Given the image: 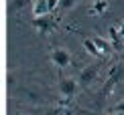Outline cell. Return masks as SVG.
Returning <instances> with one entry per match:
<instances>
[{"mask_svg":"<svg viewBox=\"0 0 124 115\" xmlns=\"http://www.w3.org/2000/svg\"><path fill=\"white\" fill-rule=\"evenodd\" d=\"M53 61H55V65H59V67H65L67 63H69V53L63 49H57V51H53Z\"/></svg>","mask_w":124,"mask_h":115,"instance_id":"1","label":"cell"},{"mask_svg":"<svg viewBox=\"0 0 124 115\" xmlns=\"http://www.w3.org/2000/svg\"><path fill=\"white\" fill-rule=\"evenodd\" d=\"M49 10H51V8H49L47 0H37V2H35V8H33L35 16H43V14H47Z\"/></svg>","mask_w":124,"mask_h":115,"instance_id":"2","label":"cell"},{"mask_svg":"<svg viewBox=\"0 0 124 115\" xmlns=\"http://www.w3.org/2000/svg\"><path fill=\"white\" fill-rule=\"evenodd\" d=\"M73 89H75V85L71 81H63L61 83V91L65 93V95H69V93H73Z\"/></svg>","mask_w":124,"mask_h":115,"instance_id":"3","label":"cell"},{"mask_svg":"<svg viewBox=\"0 0 124 115\" xmlns=\"http://www.w3.org/2000/svg\"><path fill=\"white\" fill-rule=\"evenodd\" d=\"M47 4H49V8L53 10V8H57V6H59V0H47Z\"/></svg>","mask_w":124,"mask_h":115,"instance_id":"4","label":"cell"},{"mask_svg":"<svg viewBox=\"0 0 124 115\" xmlns=\"http://www.w3.org/2000/svg\"><path fill=\"white\" fill-rule=\"evenodd\" d=\"M85 49H90L92 53H96V49H94V45H92V43H85Z\"/></svg>","mask_w":124,"mask_h":115,"instance_id":"5","label":"cell"},{"mask_svg":"<svg viewBox=\"0 0 124 115\" xmlns=\"http://www.w3.org/2000/svg\"><path fill=\"white\" fill-rule=\"evenodd\" d=\"M118 109H120V111H124V103H120V105H118Z\"/></svg>","mask_w":124,"mask_h":115,"instance_id":"6","label":"cell"},{"mask_svg":"<svg viewBox=\"0 0 124 115\" xmlns=\"http://www.w3.org/2000/svg\"><path fill=\"white\" fill-rule=\"evenodd\" d=\"M122 34H124V28H122Z\"/></svg>","mask_w":124,"mask_h":115,"instance_id":"7","label":"cell"}]
</instances>
